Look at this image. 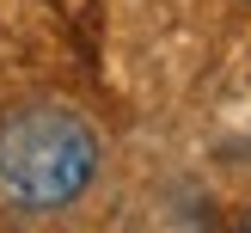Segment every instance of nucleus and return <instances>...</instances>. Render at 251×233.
Listing matches in <instances>:
<instances>
[{
  "label": "nucleus",
  "mask_w": 251,
  "mask_h": 233,
  "mask_svg": "<svg viewBox=\"0 0 251 233\" xmlns=\"http://www.w3.org/2000/svg\"><path fill=\"white\" fill-rule=\"evenodd\" d=\"M98 129L68 104H19L0 117V203L12 215H61L98 178Z\"/></svg>",
  "instance_id": "1"
},
{
  "label": "nucleus",
  "mask_w": 251,
  "mask_h": 233,
  "mask_svg": "<svg viewBox=\"0 0 251 233\" xmlns=\"http://www.w3.org/2000/svg\"><path fill=\"white\" fill-rule=\"evenodd\" d=\"M135 233H215V208L202 190H159L141 208Z\"/></svg>",
  "instance_id": "2"
},
{
  "label": "nucleus",
  "mask_w": 251,
  "mask_h": 233,
  "mask_svg": "<svg viewBox=\"0 0 251 233\" xmlns=\"http://www.w3.org/2000/svg\"><path fill=\"white\" fill-rule=\"evenodd\" d=\"M233 233H251V215H245V221H239V227H233Z\"/></svg>",
  "instance_id": "3"
}]
</instances>
